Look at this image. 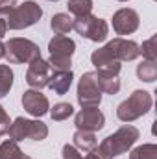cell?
<instances>
[{
	"label": "cell",
	"mask_w": 157,
	"mask_h": 159,
	"mask_svg": "<svg viewBox=\"0 0 157 159\" xmlns=\"http://www.w3.org/2000/svg\"><path fill=\"white\" fill-rule=\"evenodd\" d=\"M139 56H141V50L135 41H126L122 37H117V39L109 41L104 48L94 50L91 56V61L98 72L118 76L120 61H133Z\"/></svg>",
	"instance_id": "6da1fadb"
},
{
	"label": "cell",
	"mask_w": 157,
	"mask_h": 159,
	"mask_svg": "<svg viewBox=\"0 0 157 159\" xmlns=\"http://www.w3.org/2000/svg\"><path fill=\"white\" fill-rule=\"evenodd\" d=\"M137 139H139V129L135 126H122L113 135L105 137L100 143L96 152L102 156V159H113L124 152H128L135 144Z\"/></svg>",
	"instance_id": "7a4b0ae2"
},
{
	"label": "cell",
	"mask_w": 157,
	"mask_h": 159,
	"mask_svg": "<svg viewBox=\"0 0 157 159\" xmlns=\"http://www.w3.org/2000/svg\"><path fill=\"white\" fill-rule=\"evenodd\" d=\"M154 100L150 96V93L146 91H135L128 100H124L117 109V117L122 122H131L137 120L139 117H142L144 113L150 111Z\"/></svg>",
	"instance_id": "3957f363"
},
{
	"label": "cell",
	"mask_w": 157,
	"mask_h": 159,
	"mask_svg": "<svg viewBox=\"0 0 157 159\" xmlns=\"http://www.w3.org/2000/svg\"><path fill=\"white\" fill-rule=\"evenodd\" d=\"M50 50V67L54 70H70V56L76 50L74 41L67 35H56L48 43Z\"/></svg>",
	"instance_id": "277c9868"
},
{
	"label": "cell",
	"mask_w": 157,
	"mask_h": 159,
	"mask_svg": "<svg viewBox=\"0 0 157 159\" xmlns=\"http://www.w3.org/2000/svg\"><path fill=\"white\" fill-rule=\"evenodd\" d=\"M43 17V9L35 2L28 0L24 4H19L15 6L9 13H7V28L9 30H22V28H28V26H34L37 20Z\"/></svg>",
	"instance_id": "5b68a950"
},
{
	"label": "cell",
	"mask_w": 157,
	"mask_h": 159,
	"mask_svg": "<svg viewBox=\"0 0 157 159\" xmlns=\"http://www.w3.org/2000/svg\"><path fill=\"white\" fill-rule=\"evenodd\" d=\"M4 57L9 63H32L41 57V50L35 43L28 39H9L4 44Z\"/></svg>",
	"instance_id": "8992f818"
},
{
	"label": "cell",
	"mask_w": 157,
	"mask_h": 159,
	"mask_svg": "<svg viewBox=\"0 0 157 159\" xmlns=\"http://www.w3.org/2000/svg\"><path fill=\"white\" fill-rule=\"evenodd\" d=\"M9 139L13 141H24V139H32V141H43L48 135V128L46 124H43L39 120H26L22 117L15 119L13 124H9Z\"/></svg>",
	"instance_id": "52a82bcc"
},
{
	"label": "cell",
	"mask_w": 157,
	"mask_h": 159,
	"mask_svg": "<svg viewBox=\"0 0 157 159\" xmlns=\"http://www.w3.org/2000/svg\"><path fill=\"white\" fill-rule=\"evenodd\" d=\"M74 30L78 32L79 35L87 37L89 41H94V43L105 41L107 34H109V26H107V22H105L104 19L92 17L91 13L74 19Z\"/></svg>",
	"instance_id": "ba28073f"
},
{
	"label": "cell",
	"mask_w": 157,
	"mask_h": 159,
	"mask_svg": "<svg viewBox=\"0 0 157 159\" xmlns=\"http://www.w3.org/2000/svg\"><path fill=\"white\" fill-rule=\"evenodd\" d=\"M78 102L81 107H98L102 102V89L96 72H85L78 85Z\"/></svg>",
	"instance_id": "9c48e42d"
},
{
	"label": "cell",
	"mask_w": 157,
	"mask_h": 159,
	"mask_svg": "<svg viewBox=\"0 0 157 159\" xmlns=\"http://www.w3.org/2000/svg\"><path fill=\"white\" fill-rule=\"evenodd\" d=\"M52 72H54V69L50 67V63L48 61H44V59H34L32 63H30V67H28V72H26V83L30 85V87H34V89H43V87H46L48 85V80L52 76Z\"/></svg>",
	"instance_id": "30bf717a"
},
{
	"label": "cell",
	"mask_w": 157,
	"mask_h": 159,
	"mask_svg": "<svg viewBox=\"0 0 157 159\" xmlns=\"http://www.w3.org/2000/svg\"><path fill=\"white\" fill-rule=\"evenodd\" d=\"M113 28L118 35H129L139 28V13L129 7H122L113 15Z\"/></svg>",
	"instance_id": "8fae6325"
},
{
	"label": "cell",
	"mask_w": 157,
	"mask_h": 159,
	"mask_svg": "<svg viewBox=\"0 0 157 159\" xmlns=\"http://www.w3.org/2000/svg\"><path fill=\"white\" fill-rule=\"evenodd\" d=\"M104 113L98 107H83L76 115V128L78 129H85V131H98L104 128Z\"/></svg>",
	"instance_id": "7c38bea8"
},
{
	"label": "cell",
	"mask_w": 157,
	"mask_h": 159,
	"mask_svg": "<svg viewBox=\"0 0 157 159\" xmlns=\"http://www.w3.org/2000/svg\"><path fill=\"white\" fill-rule=\"evenodd\" d=\"M22 106L32 117H43L44 113H48V98L34 89L22 94Z\"/></svg>",
	"instance_id": "4fadbf2b"
},
{
	"label": "cell",
	"mask_w": 157,
	"mask_h": 159,
	"mask_svg": "<svg viewBox=\"0 0 157 159\" xmlns=\"http://www.w3.org/2000/svg\"><path fill=\"white\" fill-rule=\"evenodd\" d=\"M70 83H72V72L70 70H54L46 87H50L56 94H65L70 89Z\"/></svg>",
	"instance_id": "5bb4252c"
},
{
	"label": "cell",
	"mask_w": 157,
	"mask_h": 159,
	"mask_svg": "<svg viewBox=\"0 0 157 159\" xmlns=\"http://www.w3.org/2000/svg\"><path fill=\"white\" fill-rule=\"evenodd\" d=\"M50 26H52V30H54L56 35H65L70 30H74V19L69 13H57V15L52 17Z\"/></svg>",
	"instance_id": "9a60e30c"
},
{
	"label": "cell",
	"mask_w": 157,
	"mask_h": 159,
	"mask_svg": "<svg viewBox=\"0 0 157 159\" xmlns=\"http://www.w3.org/2000/svg\"><path fill=\"white\" fill-rule=\"evenodd\" d=\"M74 144H76V148L83 150V152H91V150H94V148H96L98 141H96V137H94V133H92V131L78 129V131L74 133Z\"/></svg>",
	"instance_id": "2e32d148"
},
{
	"label": "cell",
	"mask_w": 157,
	"mask_h": 159,
	"mask_svg": "<svg viewBox=\"0 0 157 159\" xmlns=\"http://www.w3.org/2000/svg\"><path fill=\"white\" fill-rule=\"evenodd\" d=\"M96 76H98V85L102 89V93H107V94H117L120 91V80L118 76H109V74H102L96 70Z\"/></svg>",
	"instance_id": "e0dca14e"
},
{
	"label": "cell",
	"mask_w": 157,
	"mask_h": 159,
	"mask_svg": "<svg viewBox=\"0 0 157 159\" xmlns=\"http://www.w3.org/2000/svg\"><path fill=\"white\" fill-rule=\"evenodd\" d=\"M137 76H139V80L148 81V83L155 81V78H157V63L155 61H150V59H144V61L137 67Z\"/></svg>",
	"instance_id": "ac0fdd59"
},
{
	"label": "cell",
	"mask_w": 157,
	"mask_h": 159,
	"mask_svg": "<svg viewBox=\"0 0 157 159\" xmlns=\"http://www.w3.org/2000/svg\"><path fill=\"white\" fill-rule=\"evenodd\" d=\"M0 159H24V154L20 152L17 141L7 139L0 144Z\"/></svg>",
	"instance_id": "d6986e66"
},
{
	"label": "cell",
	"mask_w": 157,
	"mask_h": 159,
	"mask_svg": "<svg viewBox=\"0 0 157 159\" xmlns=\"http://www.w3.org/2000/svg\"><path fill=\"white\" fill-rule=\"evenodd\" d=\"M69 11L76 17H83V15H89L91 9H92V0H69L67 4Z\"/></svg>",
	"instance_id": "ffe728a7"
},
{
	"label": "cell",
	"mask_w": 157,
	"mask_h": 159,
	"mask_svg": "<svg viewBox=\"0 0 157 159\" xmlns=\"http://www.w3.org/2000/svg\"><path fill=\"white\" fill-rule=\"evenodd\" d=\"M13 85V70L7 65H0V98H4Z\"/></svg>",
	"instance_id": "44dd1931"
},
{
	"label": "cell",
	"mask_w": 157,
	"mask_h": 159,
	"mask_svg": "<svg viewBox=\"0 0 157 159\" xmlns=\"http://www.w3.org/2000/svg\"><path fill=\"white\" fill-rule=\"evenodd\" d=\"M129 159H157V146L155 144H142L129 154Z\"/></svg>",
	"instance_id": "7402d4cb"
},
{
	"label": "cell",
	"mask_w": 157,
	"mask_h": 159,
	"mask_svg": "<svg viewBox=\"0 0 157 159\" xmlns=\"http://www.w3.org/2000/svg\"><path fill=\"white\" fill-rule=\"evenodd\" d=\"M139 50H141V54L146 57V59H150V61H155L157 59V37H150L148 41H144L142 43V46H139Z\"/></svg>",
	"instance_id": "603a6c76"
},
{
	"label": "cell",
	"mask_w": 157,
	"mask_h": 159,
	"mask_svg": "<svg viewBox=\"0 0 157 159\" xmlns=\"http://www.w3.org/2000/svg\"><path fill=\"white\" fill-rule=\"evenodd\" d=\"M72 113H74V107L70 104H63V102L61 104H56L54 109L50 111V115H52L54 120H65V119H69Z\"/></svg>",
	"instance_id": "cb8c5ba5"
},
{
	"label": "cell",
	"mask_w": 157,
	"mask_h": 159,
	"mask_svg": "<svg viewBox=\"0 0 157 159\" xmlns=\"http://www.w3.org/2000/svg\"><path fill=\"white\" fill-rule=\"evenodd\" d=\"M63 159H83V156L76 150V146L65 144V146H63Z\"/></svg>",
	"instance_id": "d4e9b609"
},
{
	"label": "cell",
	"mask_w": 157,
	"mask_h": 159,
	"mask_svg": "<svg viewBox=\"0 0 157 159\" xmlns=\"http://www.w3.org/2000/svg\"><path fill=\"white\" fill-rule=\"evenodd\" d=\"M9 117L6 115V111H4V107L0 106V137L4 135V133H7V129H9Z\"/></svg>",
	"instance_id": "484cf974"
},
{
	"label": "cell",
	"mask_w": 157,
	"mask_h": 159,
	"mask_svg": "<svg viewBox=\"0 0 157 159\" xmlns=\"http://www.w3.org/2000/svg\"><path fill=\"white\" fill-rule=\"evenodd\" d=\"M6 30H7V22H6L4 17H0V39L6 35Z\"/></svg>",
	"instance_id": "4316f807"
},
{
	"label": "cell",
	"mask_w": 157,
	"mask_h": 159,
	"mask_svg": "<svg viewBox=\"0 0 157 159\" xmlns=\"http://www.w3.org/2000/svg\"><path fill=\"white\" fill-rule=\"evenodd\" d=\"M83 159H102V156H100V154L96 152V148H94V150H91V152H89Z\"/></svg>",
	"instance_id": "83f0119b"
},
{
	"label": "cell",
	"mask_w": 157,
	"mask_h": 159,
	"mask_svg": "<svg viewBox=\"0 0 157 159\" xmlns=\"http://www.w3.org/2000/svg\"><path fill=\"white\" fill-rule=\"evenodd\" d=\"M2 57H4V44L0 43V59H2Z\"/></svg>",
	"instance_id": "f1b7e54d"
},
{
	"label": "cell",
	"mask_w": 157,
	"mask_h": 159,
	"mask_svg": "<svg viewBox=\"0 0 157 159\" xmlns=\"http://www.w3.org/2000/svg\"><path fill=\"white\" fill-rule=\"evenodd\" d=\"M24 159H32V157H28V156H24Z\"/></svg>",
	"instance_id": "f546056e"
},
{
	"label": "cell",
	"mask_w": 157,
	"mask_h": 159,
	"mask_svg": "<svg viewBox=\"0 0 157 159\" xmlns=\"http://www.w3.org/2000/svg\"><path fill=\"white\" fill-rule=\"evenodd\" d=\"M0 17H4V15H2V11H0Z\"/></svg>",
	"instance_id": "4dcf8cb0"
},
{
	"label": "cell",
	"mask_w": 157,
	"mask_h": 159,
	"mask_svg": "<svg viewBox=\"0 0 157 159\" xmlns=\"http://www.w3.org/2000/svg\"><path fill=\"white\" fill-rule=\"evenodd\" d=\"M120 2H126V0H120Z\"/></svg>",
	"instance_id": "1f68e13d"
},
{
	"label": "cell",
	"mask_w": 157,
	"mask_h": 159,
	"mask_svg": "<svg viewBox=\"0 0 157 159\" xmlns=\"http://www.w3.org/2000/svg\"><path fill=\"white\" fill-rule=\"evenodd\" d=\"M52 2H56V0H52Z\"/></svg>",
	"instance_id": "d6a6232c"
}]
</instances>
